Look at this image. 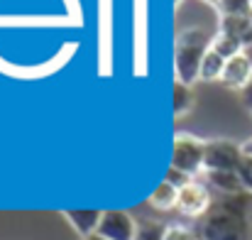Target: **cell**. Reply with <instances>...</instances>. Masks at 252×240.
<instances>
[{
    "label": "cell",
    "mask_w": 252,
    "mask_h": 240,
    "mask_svg": "<svg viewBox=\"0 0 252 240\" xmlns=\"http://www.w3.org/2000/svg\"><path fill=\"white\" fill-rule=\"evenodd\" d=\"M252 79V64L248 62V57L240 52L238 57H233V59H228L225 62V69H223V76L220 81L228 86V88H233V91H243L245 86H248V81Z\"/></svg>",
    "instance_id": "8"
},
{
    "label": "cell",
    "mask_w": 252,
    "mask_h": 240,
    "mask_svg": "<svg viewBox=\"0 0 252 240\" xmlns=\"http://www.w3.org/2000/svg\"><path fill=\"white\" fill-rule=\"evenodd\" d=\"M216 12L218 17L220 15H252V2L250 0H220Z\"/></svg>",
    "instance_id": "16"
},
{
    "label": "cell",
    "mask_w": 252,
    "mask_h": 240,
    "mask_svg": "<svg viewBox=\"0 0 252 240\" xmlns=\"http://www.w3.org/2000/svg\"><path fill=\"white\" fill-rule=\"evenodd\" d=\"M201 2H206V5H211L213 10H218V5H220V0H201Z\"/></svg>",
    "instance_id": "22"
},
{
    "label": "cell",
    "mask_w": 252,
    "mask_h": 240,
    "mask_svg": "<svg viewBox=\"0 0 252 240\" xmlns=\"http://www.w3.org/2000/svg\"><path fill=\"white\" fill-rule=\"evenodd\" d=\"M211 34L201 27H184L176 34L174 44V69H176V81L193 86L201 81V62L206 52L211 49Z\"/></svg>",
    "instance_id": "2"
},
{
    "label": "cell",
    "mask_w": 252,
    "mask_h": 240,
    "mask_svg": "<svg viewBox=\"0 0 252 240\" xmlns=\"http://www.w3.org/2000/svg\"><path fill=\"white\" fill-rule=\"evenodd\" d=\"M84 240H105V238H100V236L95 233V236H88V238H84Z\"/></svg>",
    "instance_id": "24"
},
{
    "label": "cell",
    "mask_w": 252,
    "mask_h": 240,
    "mask_svg": "<svg viewBox=\"0 0 252 240\" xmlns=\"http://www.w3.org/2000/svg\"><path fill=\"white\" fill-rule=\"evenodd\" d=\"M250 204L243 196H225L198 218L196 236L201 240H250Z\"/></svg>",
    "instance_id": "1"
},
{
    "label": "cell",
    "mask_w": 252,
    "mask_h": 240,
    "mask_svg": "<svg viewBox=\"0 0 252 240\" xmlns=\"http://www.w3.org/2000/svg\"><path fill=\"white\" fill-rule=\"evenodd\" d=\"M245 157L243 145L230 137H213L206 140V157L203 171H238Z\"/></svg>",
    "instance_id": "4"
},
{
    "label": "cell",
    "mask_w": 252,
    "mask_h": 240,
    "mask_svg": "<svg viewBox=\"0 0 252 240\" xmlns=\"http://www.w3.org/2000/svg\"><path fill=\"white\" fill-rule=\"evenodd\" d=\"M243 54L248 57V62L252 64V44H250V47H245V49H243Z\"/></svg>",
    "instance_id": "23"
},
{
    "label": "cell",
    "mask_w": 252,
    "mask_h": 240,
    "mask_svg": "<svg viewBox=\"0 0 252 240\" xmlns=\"http://www.w3.org/2000/svg\"><path fill=\"white\" fill-rule=\"evenodd\" d=\"M167 228L162 221L157 218H140L137 221V238L135 240H164Z\"/></svg>",
    "instance_id": "14"
},
{
    "label": "cell",
    "mask_w": 252,
    "mask_h": 240,
    "mask_svg": "<svg viewBox=\"0 0 252 240\" xmlns=\"http://www.w3.org/2000/svg\"><path fill=\"white\" fill-rule=\"evenodd\" d=\"M193 103H196V93H193V88L191 86H186V83H174V115L176 118H184V115H189L191 113V108H193Z\"/></svg>",
    "instance_id": "12"
},
{
    "label": "cell",
    "mask_w": 252,
    "mask_h": 240,
    "mask_svg": "<svg viewBox=\"0 0 252 240\" xmlns=\"http://www.w3.org/2000/svg\"><path fill=\"white\" fill-rule=\"evenodd\" d=\"M164 240H198V236L193 233V231H189V228H184V226H169L167 228V236Z\"/></svg>",
    "instance_id": "18"
},
{
    "label": "cell",
    "mask_w": 252,
    "mask_h": 240,
    "mask_svg": "<svg viewBox=\"0 0 252 240\" xmlns=\"http://www.w3.org/2000/svg\"><path fill=\"white\" fill-rule=\"evenodd\" d=\"M198 179H201L206 186H213V189H216L218 194H223V196H240V194L245 191L238 171H201Z\"/></svg>",
    "instance_id": "9"
},
{
    "label": "cell",
    "mask_w": 252,
    "mask_h": 240,
    "mask_svg": "<svg viewBox=\"0 0 252 240\" xmlns=\"http://www.w3.org/2000/svg\"><path fill=\"white\" fill-rule=\"evenodd\" d=\"M203 157H206V140H201L191 133L174 135V152H171L174 169H181L184 174L196 179L203 171Z\"/></svg>",
    "instance_id": "3"
},
{
    "label": "cell",
    "mask_w": 252,
    "mask_h": 240,
    "mask_svg": "<svg viewBox=\"0 0 252 240\" xmlns=\"http://www.w3.org/2000/svg\"><path fill=\"white\" fill-rule=\"evenodd\" d=\"M62 216L69 221V226L81 236V240L88 236H95L98 233V226H100V218H103V211H62Z\"/></svg>",
    "instance_id": "10"
},
{
    "label": "cell",
    "mask_w": 252,
    "mask_h": 240,
    "mask_svg": "<svg viewBox=\"0 0 252 240\" xmlns=\"http://www.w3.org/2000/svg\"><path fill=\"white\" fill-rule=\"evenodd\" d=\"M238 174H240V181H243V189L252 194V155H245L243 162H240V169H238Z\"/></svg>",
    "instance_id": "17"
},
{
    "label": "cell",
    "mask_w": 252,
    "mask_h": 240,
    "mask_svg": "<svg viewBox=\"0 0 252 240\" xmlns=\"http://www.w3.org/2000/svg\"><path fill=\"white\" fill-rule=\"evenodd\" d=\"M98 236L105 240H135L137 238V218H132V213L118 211V208L103 211Z\"/></svg>",
    "instance_id": "6"
},
{
    "label": "cell",
    "mask_w": 252,
    "mask_h": 240,
    "mask_svg": "<svg viewBox=\"0 0 252 240\" xmlns=\"http://www.w3.org/2000/svg\"><path fill=\"white\" fill-rule=\"evenodd\" d=\"M240 103H243V105H245V108L252 113V79L248 81V86L240 91Z\"/></svg>",
    "instance_id": "20"
},
{
    "label": "cell",
    "mask_w": 252,
    "mask_h": 240,
    "mask_svg": "<svg viewBox=\"0 0 252 240\" xmlns=\"http://www.w3.org/2000/svg\"><path fill=\"white\" fill-rule=\"evenodd\" d=\"M250 2H252V0H250Z\"/></svg>",
    "instance_id": "26"
},
{
    "label": "cell",
    "mask_w": 252,
    "mask_h": 240,
    "mask_svg": "<svg viewBox=\"0 0 252 240\" xmlns=\"http://www.w3.org/2000/svg\"><path fill=\"white\" fill-rule=\"evenodd\" d=\"M181 2H184V0H174V5H176V7H179V5H181Z\"/></svg>",
    "instance_id": "25"
},
{
    "label": "cell",
    "mask_w": 252,
    "mask_h": 240,
    "mask_svg": "<svg viewBox=\"0 0 252 240\" xmlns=\"http://www.w3.org/2000/svg\"><path fill=\"white\" fill-rule=\"evenodd\" d=\"M164 181H169L171 186H176V189H181V186H186L189 181H193V176H189V174H184L181 169H174V167H169L167 176H164Z\"/></svg>",
    "instance_id": "19"
},
{
    "label": "cell",
    "mask_w": 252,
    "mask_h": 240,
    "mask_svg": "<svg viewBox=\"0 0 252 240\" xmlns=\"http://www.w3.org/2000/svg\"><path fill=\"white\" fill-rule=\"evenodd\" d=\"M223 69H225V59L220 54H216L213 49H208L201 62V81H220Z\"/></svg>",
    "instance_id": "13"
},
{
    "label": "cell",
    "mask_w": 252,
    "mask_h": 240,
    "mask_svg": "<svg viewBox=\"0 0 252 240\" xmlns=\"http://www.w3.org/2000/svg\"><path fill=\"white\" fill-rule=\"evenodd\" d=\"M211 206H213L211 189H208L201 179H193V181H189L186 186L179 189L176 211H179L181 216H189V218H203V216L208 213Z\"/></svg>",
    "instance_id": "5"
},
{
    "label": "cell",
    "mask_w": 252,
    "mask_h": 240,
    "mask_svg": "<svg viewBox=\"0 0 252 240\" xmlns=\"http://www.w3.org/2000/svg\"><path fill=\"white\" fill-rule=\"evenodd\" d=\"M218 32L235 39L243 49L252 44V15H220Z\"/></svg>",
    "instance_id": "7"
},
{
    "label": "cell",
    "mask_w": 252,
    "mask_h": 240,
    "mask_svg": "<svg viewBox=\"0 0 252 240\" xmlns=\"http://www.w3.org/2000/svg\"><path fill=\"white\" fill-rule=\"evenodd\" d=\"M243 152H245V155H252V137L243 142Z\"/></svg>",
    "instance_id": "21"
},
{
    "label": "cell",
    "mask_w": 252,
    "mask_h": 240,
    "mask_svg": "<svg viewBox=\"0 0 252 240\" xmlns=\"http://www.w3.org/2000/svg\"><path fill=\"white\" fill-rule=\"evenodd\" d=\"M176 199H179V189L171 186L169 181H162L150 194V206L157 211H171V208H176Z\"/></svg>",
    "instance_id": "11"
},
{
    "label": "cell",
    "mask_w": 252,
    "mask_h": 240,
    "mask_svg": "<svg viewBox=\"0 0 252 240\" xmlns=\"http://www.w3.org/2000/svg\"><path fill=\"white\" fill-rule=\"evenodd\" d=\"M211 49H213L216 54H220L225 62L233 59V57H238V54L243 52V47H240L235 39H230V37H225V34H220V32L213 34V39H211Z\"/></svg>",
    "instance_id": "15"
}]
</instances>
